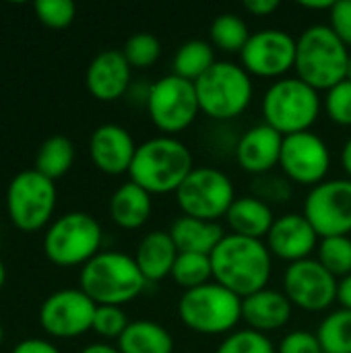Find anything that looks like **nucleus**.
<instances>
[{
  "mask_svg": "<svg viewBox=\"0 0 351 353\" xmlns=\"http://www.w3.org/2000/svg\"><path fill=\"white\" fill-rule=\"evenodd\" d=\"M178 248L170 236V232L157 230L143 236V240L137 246L134 261L143 273V277L149 281H161L168 275H172L174 263L178 259Z\"/></svg>",
  "mask_w": 351,
  "mask_h": 353,
  "instance_id": "obj_22",
  "label": "nucleus"
},
{
  "mask_svg": "<svg viewBox=\"0 0 351 353\" xmlns=\"http://www.w3.org/2000/svg\"><path fill=\"white\" fill-rule=\"evenodd\" d=\"M215 48L205 39H190L182 43L174 54V74L197 83L215 66Z\"/></svg>",
  "mask_w": 351,
  "mask_h": 353,
  "instance_id": "obj_27",
  "label": "nucleus"
},
{
  "mask_svg": "<svg viewBox=\"0 0 351 353\" xmlns=\"http://www.w3.org/2000/svg\"><path fill=\"white\" fill-rule=\"evenodd\" d=\"M81 353H120V350L118 347H112L108 343H91V345H87Z\"/></svg>",
  "mask_w": 351,
  "mask_h": 353,
  "instance_id": "obj_45",
  "label": "nucleus"
},
{
  "mask_svg": "<svg viewBox=\"0 0 351 353\" xmlns=\"http://www.w3.org/2000/svg\"><path fill=\"white\" fill-rule=\"evenodd\" d=\"M56 182L35 168L19 172L6 188V213L12 225L25 234L43 230L56 209Z\"/></svg>",
  "mask_w": 351,
  "mask_h": 353,
  "instance_id": "obj_9",
  "label": "nucleus"
},
{
  "mask_svg": "<svg viewBox=\"0 0 351 353\" xmlns=\"http://www.w3.org/2000/svg\"><path fill=\"white\" fill-rule=\"evenodd\" d=\"M244 8L254 17H269L271 12L279 8V2L277 0H246Z\"/></svg>",
  "mask_w": 351,
  "mask_h": 353,
  "instance_id": "obj_42",
  "label": "nucleus"
},
{
  "mask_svg": "<svg viewBox=\"0 0 351 353\" xmlns=\"http://www.w3.org/2000/svg\"><path fill=\"white\" fill-rule=\"evenodd\" d=\"M234 182L217 168H194L176 190V203L188 217L203 221H219L228 215L236 201Z\"/></svg>",
  "mask_w": 351,
  "mask_h": 353,
  "instance_id": "obj_10",
  "label": "nucleus"
},
{
  "mask_svg": "<svg viewBox=\"0 0 351 353\" xmlns=\"http://www.w3.org/2000/svg\"><path fill=\"white\" fill-rule=\"evenodd\" d=\"M283 147V134H279L269 124H257L248 128L236 145V161L238 165L254 176L269 174L275 165H279Z\"/></svg>",
  "mask_w": 351,
  "mask_h": 353,
  "instance_id": "obj_20",
  "label": "nucleus"
},
{
  "mask_svg": "<svg viewBox=\"0 0 351 353\" xmlns=\"http://www.w3.org/2000/svg\"><path fill=\"white\" fill-rule=\"evenodd\" d=\"M120 353H174V339L153 321H134L118 339Z\"/></svg>",
  "mask_w": 351,
  "mask_h": 353,
  "instance_id": "obj_26",
  "label": "nucleus"
},
{
  "mask_svg": "<svg viewBox=\"0 0 351 353\" xmlns=\"http://www.w3.org/2000/svg\"><path fill=\"white\" fill-rule=\"evenodd\" d=\"M261 110L265 124L275 128L279 134L290 137L312 128L321 116L323 99L317 89L298 77H288L275 81L265 91Z\"/></svg>",
  "mask_w": 351,
  "mask_h": 353,
  "instance_id": "obj_5",
  "label": "nucleus"
},
{
  "mask_svg": "<svg viewBox=\"0 0 351 353\" xmlns=\"http://www.w3.org/2000/svg\"><path fill=\"white\" fill-rule=\"evenodd\" d=\"M2 339H4V331H2V325H0V343H2Z\"/></svg>",
  "mask_w": 351,
  "mask_h": 353,
  "instance_id": "obj_49",
  "label": "nucleus"
},
{
  "mask_svg": "<svg viewBox=\"0 0 351 353\" xmlns=\"http://www.w3.org/2000/svg\"><path fill=\"white\" fill-rule=\"evenodd\" d=\"M296 37L281 29H261L240 52V64L250 77L283 79L296 66Z\"/></svg>",
  "mask_w": 351,
  "mask_h": 353,
  "instance_id": "obj_14",
  "label": "nucleus"
},
{
  "mask_svg": "<svg viewBox=\"0 0 351 353\" xmlns=\"http://www.w3.org/2000/svg\"><path fill=\"white\" fill-rule=\"evenodd\" d=\"M277 353H323V347L319 343L317 333L292 331L279 341Z\"/></svg>",
  "mask_w": 351,
  "mask_h": 353,
  "instance_id": "obj_38",
  "label": "nucleus"
},
{
  "mask_svg": "<svg viewBox=\"0 0 351 353\" xmlns=\"http://www.w3.org/2000/svg\"><path fill=\"white\" fill-rule=\"evenodd\" d=\"M192 170L194 159L190 149L176 137L159 134L137 147L128 176L130 182L139 184L149 194H176Z\"/></svg>",
  "mask_w": 351,
  "mask_h": 353,
  "instance_id": "obj_2",
  "label": "nucleus"
},
{
  "mask_svg": "<svg viewBox=\"0 0 351 353\" xmlns=\"http://www.w3.org/2000/svg\"><path fill=\"white\" fill-rule=\"evenodd\" d=\"M337 302L341 304V308L351 310V275L339 279V283H337Z\"/></svg>",
  "mask_w": 351,
  "mask_h": 353,
  "instance_id": "obj_43",
  "label": "nucleus"
},
{
  "mask_svg": "<svg viewBox=\"0 0 351 353\" xmlns=\"http://www.w3.org/2000/svg\"><path fill=\"white\" fill-rule=\"evenodd\" d=\"M81 290L97 306H124L137 300L147 279L143 277L134 256L116 250H101L81 267Z\"/></svg>",
  "mask_w": 351,
  "mask_h": 353,
  "instance_id": "obj_4",
  "label": "nucleus"
},
{
  "mask_svg": "<svg viewBox=\"0 0 351 353\" xmlns=\"http://www.w3.org/2000/svg\"><path fill=\"white\" fill-rule=\"evenodd\" d=\"M170 236L178 252H197L211 256L217 244L225 238V232L219 225V221H203L182 215L172 223Z\"/></svg>",
  "mask_w": 351,
  "mask_h": 353,
  "instance_id": "obj_25",
  "label": "nucleus"
},
{
  "mask_svg": "<svg viewBox=\"0 0 351 353\" xmlns=\"http://www.w3.org/2000/svg\"><path fill=\"white\" fill-rule=\"evenodd\" d=\"M153 194L141 188L134 182L118 186L110 199V217L122 230L143 228L153 211Z\"/></svg>",
  "mask_w": 351,
  "mask_h": 353,
  "instance_id": "obj_23",
  "label": "nucleus"
},
{
  "mask_svg": "<svg viewBox=\"0 0 351 353\" xmlns=\"http://www.w3.org/2000/svg\"><path fill=\"white\" fill-rule=\"evenodd\" d=\"M348 81H351V56H350V64H348Z\"/></svg>",
  "mask_w": 351,
  "mask_h": 353,
  "instance_id": "obj_48",
  "label": "nucleus"
},
{
  "mask_svg": "<svg viewBox=\"0 0 351 353\" xmlns=\"http://www.w3.org/2000/svg\"><path fill=\"white\" fill-rule=\"evenodd\" d=\"M74 163V145L68 137L54 134L46 139L35 153V170L50 180H58Z\"/></svg>",
  "mask_w": 351,
  "mask_h": 353,
  "instance_id": "obj_28",
  "label": "nucleus"
},
{
  "mask_svg": "<svg viewBox=\"0 0 351 353\" xmlns=\"http://www.w3.org/2000/svg\"><path fill=\"white\" fill-rule=\"evenodd\" d=\"M317 261L337 279L351 275V238L333 236L321 238L317 248Z\"/></svg>",
  "mask_w": 351,
  "mask_h": 353,
  "instance_id": "obj_32",
  "label": "nucleus"
},
{
  "mask_svg": "<svg viewBox=\"0 0 351 353\" xmlns=\"http://www.w3.org/2000/svg\"><path fill=\"white\" fill-rule=\"evenodd\" d=\"M10 353H60V350H58L54 343L46 341V339L31 337V339L19 341V343L12 347V352Z\"/></svg>",
  "mask_w": 351,
  "mask_h": 353,
  "instance_id": "obj_41",
  "label": "nucleus"
},
{
  "mask_svg": "<svg viewBox=\"0 0 351 353\" xmlns=\"http://www.w3.org/2000/svg\"><path fill=\"white\" fill-rule=\"evenodd\" d=\"M99 221L85 211H70L50 223L43 236V252L56 267H83L101 250Z\"/></svg>",
  "mask_w": 351,
  "mask_h": 353,
  "instance_id": "obj_6",
  "label": "nucleus"
},
{
  "mask_svg": "<svg viewBox=\"0 0 351 353\" xmlns=\"http://www.w3.org/2000/svg\"><path fill=\"white\" fill-rule=\"evenodd\" d=\"M341 165H343L345 174L350 176L351 180V137L345 141V145L341 149Z\"/></svg>",
  "mask_w": 351,
  "mask_h": 353,
  "instance_id": "obj_44",
  "label": "nucleus"
},
{
  "mask_svg": "<svg viewBox=\"0 0 351 353\" xmlns=\"http://www.w3.org/2000/svg\"><path fill=\"white\" fill-rule=\"evenodd\" d=\"M137 147L139 145L134 143L132 134L120 124H101L89 139L91 161L108 176L128 174Z\"/></svg>",
  "mask_w": 351,
  "mask_h": 353,
  "instance_id": "obj_18",
  "label": "nucleus"
},
{
  "mask_svg": "<svg viewBox=\"0 0 351 353\" xmlns=\"http://www.w3.org/2000/svg\"><path fill=\"white\" fill-rule=\"evenodd\" d=\"M170 277L184 292L203 288V285L211 283V279H213L211 256L209 254H197V252H180L176 263H174Z\"/></svg>",
  "mask_w": 351,
  "mask_h": 353,
  "instance_id": "obj_30",
  "label": "nucleus"
},
{
  "mask_svg": "<svg viewBox=\"0 0 351 353\" xmlns=\"http://www.w3.org/2000/svg\"><path fill=\"white\" fill-rule=\"evenodd\" d=\"M265 244L271 256H277L292 265L310 259V254L319 248V234L304 217V213H288L275 217Z\"/></svg>",
  "mask_w": 351,
  "mask_h": 353,
  "instance_id": "obj_17",
  "label": "nucleus"
},
{
  "mask_svg": "<svg viewBox=\"0 0 351 353\" xmlns=\"http://www.w3.org/2000/svg\"><path fill=\"white\" fill-rule=\"evenodd\" d=\"M279 165L288 180L314 188L331 170L329 145L312 130L283 137Z\"/></svg>",
  "mask_w": 351,
  "mask_h": 353,
  "instance_id": "obj_16",
  "label": "nucleus"
},
{
  "mask_svg": "<svg viewBox=\"0 0 351 353\" xmlns=\"http://www.w3.org/2000/svg\"><path fill=\"white\" fill-rule=\"evenodd\" d=\"M317 337L323 353H351V310L339 308L327 314Z\"/></svg>",
  "mask_w": 351,
  "mask_h": 353,
  "instance_id": "obj_31",
  "label": "nucleus"
},
{
  "mask_svg": "<svg viewBox=\"0 0 351 353\" xmlns=\"http://www.w3.org/2000/svg\"><path fill=\"white\" fill-rule=\"evenodd\" d=\"M250 29L248 23L232 12H223L219 14L209 29V37H211V46L228 52V54H240L244 50V46L250 39Z\"/></svg>",
  "mask_w": 351,
  "mask_h": 353,
  "instance_id": "obj_29",
  "label": "nucleus"
},
{
  "mask_svg": "<svg viewBox=\"0 0 351 353\" xmlns=\"http://www.w3.org/2000/svg\"><path fill=\"white\" fill-rule=\"evenodd\" d=\"M215 353H277V350L267 335L257 333L252 329H244L230 333L219 343Z\"/></svg>",
  "mask_w": 351,
  "mask_h": 353,
  "instance_id": "obj_34",
  "label": "nucleus"
},
{
  "mask_svg": "<svg viewBox=\"0 0 351 353\" xmlns=\"http://www.w3.org/2000/svg\"><path fill=\"white\" fill-rule=\"evenodd\" d=\"M304 217L319 238L351 234V180L337 178L317 184L304 201Z\"/></svg>",
  "mask_w": 351,
  "mask_h": 353,
  "instance_id": "obj_12",
  "label": "nucleus"
},
{
  "mask_svg": "<svg viewBox=\"0 0 351 353\" xmlns=\"http://www.w3.org/2000/svg\"><path fill=\"white\" fill-rule=\"evenodd\" d=\"M178 316L192 333L230 335L242 321V298L211 281L184 292L178 302Z\"/></svg>",
  "mask_w": 351,
  "mask_h": 353,
  "instance_id": "obj_7",
  "label": "nucleus"
},
{
  "mask_svg": "<svg viewBox=\"0 0 351 353\" xmlns=\"http://www.w3.org/2000/svg\"><path fill=\"white\" fill-rule=\"evenodd\" d=\"M350 48L329 25H310L296 41L298 79L317 91H329L348 79Z\"/></svg>",
  "mask_w": 351,
  "mask_h": 353,
  "instance_id": "obj_3",
  "label": "nucleus"
},
{
  "mask_svg": "<svg viewBox=\"0 0 351 353\" xmlns=\"http://www.w3.org/2000/svg\"><path fill=\"white\" fill-rule=\"evenodd\" d=\"M201 112L213 120H234L246 112L252 101V77L242 64L217 60L215 66L197 83Z\"/></svg>",
  "mask_w": 351,
  "mask_h": 353,
  "instance_id": "obj_8",
  "label": "nucleus"
},
{
  "mask_svg": "<svg viewBox=\"0 0 351 353\" xmlns=\"http://www.w3.org/2000/svg\"><path fill=\"white\" fill-rule=\"evenodd\" d=\"M329 27L335 35L351 48V0H337L329 10Z\"/></svg>",
  "mask_w": 351,
  "mask_h": 353,
  "instance_id": "obj_39",
  "label": "nucleus"
},
{
  "mask_svg": "<svg viewBox=\"0 0 351 353\" xmlns=\"http://www.w3.org/2000/svg\"><path fill=\"white\" fill-rule=\"evenodd\" d=\"M128 325L130 323L122 306H97L91 331H95L103 339H120Z\"/></svg>",
  "mask_w": 351,
  "mask_h": 353,
  "instance_id": "obj_37",
  "label": "nucleus"
},
{
  "mask_svg": "<svg viewBox=\"0 0 351 353\" xmlns=\"http://www.w3.org/2000/svg\"><path fill=\"white\" fill-rule=\"evenodd\" d=\"M97 304L79 290H58L50 294L39 308L41 329L56 339H74L93 329Z\"/></svg>",
  "mask_w": 351,
  "mask_h": 353,
  "instance_id": "obj_13",
  "label": "nucleus"
},
{
  "mask_svg": "<svg viewBox=\"0 0 351 353\" xmlns=\"http://www.w3.org/2000/svg\"><path fill=\"white\" fill-rule=\"evenodd\" d=\"M292 310L294 304L279 290L265 288L248 298H242V321L248 329L263 335L283 329L292 321Z\"/></svg>",
  "mask_w": 351,
  "mask_h": 353,
  "instance_id": "obj_21",
  "label": "nucleus"
},
{
  "mask_svg": "<svg viewBox=\"0 0 351 353\" xmlns=\"http://www.w3.org/2000/svg\"><path fill=\"white\" fill-rule=\"evenodd\" d=\"M225 221L236 236L263 240L271 232V225L275 221L273 211L269 203H265L259 196H238L234 205L230 207Z\"/></svg>",
  "mask_w": 351,
  "mask_h": 353,
  "instance_id": "obj_24",
  "label": "nucleus"
},
{
  "mask_svg": "<svg viewBox=\"0 0 351 353\" xmlns=\"http://www.w3.org/2000/svg\"><path fill=\"white\" fill-rule=\"evenodd\" d=\"M323 108L331 122L339 126H351V81L345 79L329 89L323 99Z\"/></svg>",
  "mask_w": 351,
  "mask_h": 353,
  "instance_id": "obj_36",
  "label": "nucleus"
},
{
  "mask_svg": "<svg viewBox=\"0 0 351 353\" xmlns=\"http://www.w3.org/2000/svg\"><path fill=\"white\" fill-rule=\"evenodd\" d=\"M33 10L39 23L50 29H66L77 17V6L72 0H37Z\"/></svg>",
  "mask_w": 351,
  "mask_h": 353,
  "instance_id": "obj_35",
  "label": "nucleus"
},
{
  "mask_svg": "<svg viewBox=\"0 0 351 353\" xmlns=\"http://www.w3.org/2000/svg\"><path fill=\"white\" fill-rule=\"evenodd\" d=\"M263 182H267V184H265V190H261L259 199H263L265 203L267 201H288L292 190H290V184L285 178H269Z\"/></svg>",
  "mask_w": 351,
  "mask_h": 353,
  "instance_id": "obj_40",
  "label": "nucleus"
},
{
  "mask_svg": "<svg viewBox=\"0 0 351 353\" xmlns=\"http://www.w3.org/2000/svg\"><path fill=\"white\" fill-rule=\"evenodd\" d=\"M145 105L155 128L168 137L186 130L201 114L194 83L174 72L157 79L147 89Z\"/></svg>",
  "mask_w": 351,
  "mask_h": 353,
  "instance_id": "obj_11",
  "label": "nucleus"
},
{
  "mask_svg": "<svg viewBox=\"0 0 351 353\" xmlns=\"http://www.w3.org/2000/svg\"><path fill=\"white\" fill-rule=\"evenodd\" d=\"M122 54H124L126 62L130 64V68H149L159 60L161 43L153 33L141 31L126 39Z\"/></svg>",
  "mask_w": 351,
  "mask_h": 353,
  "instance_id": "obj_33",
  "label": "nucleus"
},
{
  "mask_svg": "<svg viewBox=\"0 0 351 353\" xmlns=\"http://www.w3.org/2000/svg\"><path fill=\"white\" fill-rule=\"evenodd\" d=\"M304 8H312V10H331L333 8V0H323V2H300Z\"/></svg>",
  "mask_w": 351,
  "mask_h": 353,
  "instance_id": "obj_46",
  "label": "nucleus"
},
{
  "mask_svg": "<svg viewBox=\"0 0 351 353\" xmlns=\"http://www.w3.org/2000/svg\"><path fill=\"white\" fill-rule=\"evenodd\" d=\"M337 283L317 259L288 265L283 275V294L304 312H323L337 302Z\"/></svg>",
  "mask_w": 351,
  "mask_h": 353,
  "instance_id": "obj_15",
  "label": "nucleus"
},
{
  "mask_svg": "<svg viewBox=\"0 0 351 353\" xmlns=\"http://www.w3.org/2000/svg\"><path fill=\"white\" fill-rule=\"evenodd\" d=\"M132 79V68L126 62L122 50H103L99 52L87 66L85 85L87 91L99 101H116L120 99Z\"/></svg>",
  "mask_w": 351,
  "mask_h": 353,
  "instance_id": "obj_19",
  "label": "nucleus"
},
{
  "mask_svg": "<svg viewBox=\"0 0 351 353\" xmlns=\"http://www.w3.org/2000/svg\"><path fill=\"white\" fill-rule=\"evenodd\" d=\"M4 281H6V269H4V263H2V259H0V290H2V285H4Z\"/></svg>",
  "mask_w": 351,
  "mask_h": 353,
  "instance_id": "obj_47",
  "label": "nucleus"
},
{
  "mask_svg": "<svg viewBox=\"0 0 351 353\" xmlns=\"http://www.w3.org/2000/svg\"><path fill=\"white\" fill-rule=\"evenodd\" d=\"M211 265L213 281L240 298L265 290L273 273V259L267 244L236 234H225L211 252Z\"/></svg>",
  "mask_w": 351,
  "mask_h": 353,
  "instance_id": "obj_1",
  "label": "nucleus"
}]
</instances>
